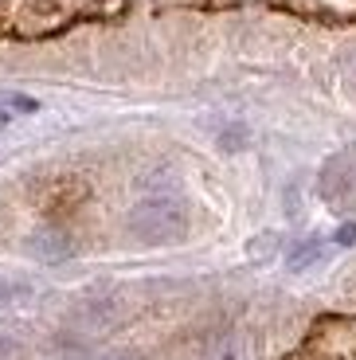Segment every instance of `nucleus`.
<instances>
[{"mask_svg":"<svg viewBox=\"0 0 356 360\" xmlns=\"http://www.w3.org/2000/svg\"><path fill=\"white\" fill-rule=\"evenodd\" d=\"M352 188H356V149H345V153H337L325 165V172H321V196L341 204Z\"/></svg>","mask_w":356,"mask_h":360,"instance_id":"nucleus-2","label":"nucleus"},{"mask_svg":"<svg viewBox=\"0 0 356 360\" xmlns=\"http://www.w3.org/2000/svg\"><path fill=\"white\" fill-rule=\"evenodd\" d=\"M321 255H325L321 239H305V243H298L294 251H290V270H305V266H313V262H321Z\"/></svg>","mask_w":356,"mask_h":360,"instance_id":"nucleus-5","label":"nucleus"},{"mask_svg":"<svg viewBox=\"0 0 356 360\" xmlns=\"http://www.w3.org/2000/svg\"><path fill=\"white\" fill-rule=\"evenodd\" d=\"M184 231H188V207L177 196H149L129 212V235L137 243L169 247L180 243Z\"/></svg>","mask_w":356,"mask_h":360,"instance_id":"nucleus-1","label":"nucleus"},{"mask_svg":"<svg viewBox=\"0 0 356 360\" xmlns=\"http://www.w3.org/2000/svg\"><path fill=\"white\" fill-rule=\"evenodd\" d=\"M12 349H16V341H12L8 333H0V356H8Z\"/></svg>","mask_w":356,"mask_h":360,"instance_id":"nucleus-9","label":"nucleus"},{"mask_svg":"<svg viewBox=\"0 0 356 360\" xmlns=\"http://www.w3.org/2000/svg\"><path fill=\"white\" fill-rule=\"evenodd\" d=\"M79 321L90 329H110L117 321V302L114 297H87L79 306Z\"/></svg>","mask_w":356,"mask_h":360,"instance_id":"nucleus-4","label":"nucleus"},{"mask_svg":"<svg viewBox=\"0 0 356 360\" xmlns=\"http://www.w3.org/2000/svg\"><path fill=\"white\" fill-rule=\"evenodd\" d=\"M337 243H341V247H352V243H356V224H345V227H341V231H337Z\"/></svg>","mask_w":356,"mask_h":360,"instance_id":"nucleus-8","label":"nucleus"},{"mask_svg":"<svg viewBox=\"0 0 356 360\" xmlns=\"http://www.w3.org/2000/svg\"><path fill=\"white\" fill-rule=\"evenodd\" d=\"M8 117H12V114H8V106H0V126H8Z\"/></svg>","mask_w":356,"mask_h":360,"instance_id":"nucleus-10","label":"nucleus"},{"mask_svg":"<svg viewBox=\"0 0 356 360\" xmlns=\"http://www.w3.org/2000/svg\"><path fill=\"white\" fill-rule=\"evenodd\" d=\"M20 294H27V286H20V282H0V306L16 302Z\"/></svg>","mask_w":356,"mask_h":360,"instance_id":"nucleus-6","label":"nucleus"},{"mask_svg":"<svg viewBox=\"0 0 356 360\" xmlns=\"http://www.w3.org/2000/svg\"><path fill=\"white\" fill-rule=\"evenodd\" d=\"M24 251L39 262H67L75 255V239L67 231H59V227H39L36 235H27Z\"/></svg>","mask_w":356,"mask_h":360,"instance_id":"nucleus-3","label":"nucleus"},{"mask_svg":"<svg viewBox=\"0 0 356 360\" xmlns=\"http://www.w3.org/2000/svg\"><path fill=\"white\" fill-rule=\"evenodd\" d=\"M4 106H8V110H24V114H32V110H36V98H20V94H12V98L4 102Z\"/></svg>","mask_w":356,"mask_h":360,"instance_id":"nucleus-7","label":"nucleus"}]
</instances>
